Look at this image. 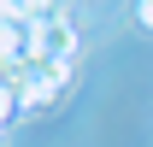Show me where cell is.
<instances>
[{
	"label": "cell",
	"instance_id": "obj_4",
	"mask_svg": "<svg viewBox=\"0 0 153 147\" xmlns=\"http://www.w3.org/2000/svg\"><path fill=\"white\" fill-rule=\"evenodd\" d=\"M0 82H6V71H0Z\"/></svg>",
	"mask_w": 153,
	"mask_h": 147
},
{
	"label": "cell",
	"instance_id": "obj_2",
	"mask_svg": "<svg viewBox=\"0 0 153 147\" xmlns=\"http://www.w3.org/2000/svg\"><path fill=\"white\" fill-rule=\"evenodd\" d=\"M135 18H141V24L153 30V0H141V6H135Z\"/></svg>",
	"mask_w": 153,
	"mask_h": 147
},
{
	"label": "cell",
	"instance_id": "obj_1",
	"mask_svg": "<svg viewBox=\"0 0 153 147\" xmlns=\"http://www.w3.org/2000/svg\"><path fill=\"white\" fill-rule=\"evenodd\" d=\"M12 112H24V106H18V94H12V82H0V129L12 124Z\"/></svg>",
	"mask_w": 153,
	"mask_h": 147
},
{
	"label": "cell",
	"instance_id": "obj_3",
	"mask_svg": "<svg viewBox=\"0 0 153 147\" xmlns=\"http://www.w3.org/2000/svg\"><path fill=\"white\" fill-rule=\"evenodd\" d=\"M0 141H6V129H0Z\"/></svg>",
	"mask_w": 153,
	"mask_h": 147
}]
</instances>
